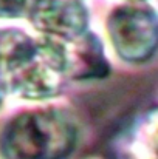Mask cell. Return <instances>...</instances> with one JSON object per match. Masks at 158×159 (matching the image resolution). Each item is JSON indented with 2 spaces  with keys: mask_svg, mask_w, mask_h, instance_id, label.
<instances>
[{
  "mask_svg": "<svg viewBox=\"0 0 158 159\" xmlns=\"http://www.w3.org/2000/svg\"><path fill=\"white\" fill-rule=\"evenodd\" d=\"M78 128L62 110H31L12 117L0 133L2 159H65L74 148Z\"/></svg>",
  "mask_w": 158,
  "mask_h": 159,
  "instance_id": "6da1fadb",
  "label": "cell"
},
{
  "mask_svg": "<svg viewBox=\"0 0 158 159\" xmlns=\"http://www.w3.org/2000/svg\"><path fill=\"white\" fill-rule=\"evenodd\" d=\"M107 30L116 54L129 63L147 62L157 50V17L147 8L127 5L115 9Z\"/></svg>",
  "mask_w": 158,
  "mask_h": 159,
  "instance_id": "7a4b0ae2",
  "label": "cell"
},
{
  "mask_svg": "<svg viewBox=\"0 0 158 159\" xmlns=\"http://www.w3.org/2000/svg\"><path fill=\"white\" fill-rule=\"evenodd\" d=\"M28 16L33 25L54 40H71L87 31V11L78 0H34Z\"/></svg>",
  "mask_w": 158,
  "mask_h": 159,
  "instance_id": "3957f363",
  "label": "cell"
},
{
  "mask_svg": "<svg viewBox=\"0 0 158 159\" xmlns=\"http://www.w3.org/2000/svg\"><path fill=\"white\" fill-rule=\"evenodd\" d=\"M60 45L67 77H73L76 80H92L108 74L110 68L105 60L103 45L92 33L84 31L71 40L60 42Z\"/></svg>",
  "mask_w": 158,
  "mask_h": 159,
  "instance_id": "277c9868",
  "label": "cell"
},
{
  "mask_svg": "<svg viewBox=\"0 0 158 159\" xmlns=\"http://www.w3.org/2000/svg\"><path fill=\"white\" fill-rule=\"evenodd\" d=\"M34 0H0V17L14 19L30 12Z\"/></svg>",
  "mask_w": 158,
  "mask_h": 159,
  "instance_id": "5b68a950",
  "label": "cell"
},
{
  "mask_svg": "<svg viewBox=\"0 0 158 159\" xmlns=\"http://www.w3.org/2000/svg\"><path fill=\"white\" fill-rule=\"evenodd\" d=\"M8 84H6V76H5V70H3V63H2V59H0V105L8 93Z\"/></svg>",
  "mask_w": 158,
  "mask_h": 159,
  "instance_id": "8992f818",
  "label": "cell"
}]
</instances>
